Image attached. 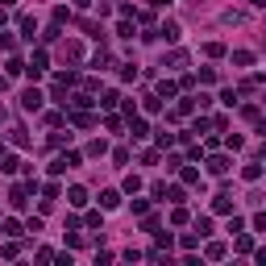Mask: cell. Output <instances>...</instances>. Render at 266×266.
Returning <instances> with one entry per match:
<instances>
[{
    "instance_id": "33",
    "label": "cell",
    "mask_w": 266,
    "mask_h": 266,
    "mask_svg": "<svg viewBox=\"0 0 266 266\" xmlns=\"http://www.w3.org/2000/svg\"><path fill=\"white\" fill-rule=\"evenodd\" d=\"M5 71H9V75H25V62H21V58H9Z\"/></svg>"
},
{
    "instance_id": "34",
    "label": "cell",
    "mask_w": 266,
    "mask_h": 266,
    "mask_svg": "<svg viewBox=\"0 0 266 266\" xmlns=\"http://www.w3.org/2000/svg\"><path fill=\"white\" fill-rule=\"evenodd\" d=\"M117 38H133V21H129V17L117 25Z\"/></svg>"
},
{
    "instance_id": "12",
    "label": "cell",
    "mask_w": 266,
    "mask_h": 266,
    "mask_svg": "<svg viewBox=\"0 0 266 266\" xmlns=\"http://www.w3.org/2000/svg\"><path fill=\"white\" fill-rule=\"evenodd\" d=\"M66 204H71V208H83V204H87V191H83V187H71V191H66Z\"/></svg>"
},
{
    "instance_id": "21",
    "label": "cell",
    "mask_w": 266,
    "mask_h": 266,
    "mask_svg": "<svg viewBox=\"0 0 266 266\" xmlns=\"http://www.w3.org/2000/svg\"><path fill=\"white\" fill-rule=\"evenodd\" d=\"M87 154H92V158H100V154H108V142H104V138H96V142L87 146Z\"/></svg>"
},
{
    "instance_id": "2",
    "label": "cell",
    "mask_w": 266,
    "mask_h": 266,
    "mask_svg": "<svg viewBox=\"0 0 266 266\" xmlns=\"http://www.w3.org/2000/svg\"><path fill=\"white\" fill-rule=\"evenodd\" d=\"M229 166H233L229 154H212V158H208V171H212V175H229Z\"/></svg>"
},
{
    "instance_id": "36",
    "label": "cell",
    "mask_w": 266,
    "mask_h": 266,
    "mask_svg": "<svg viewBox=\"0 0 266 266\" xmlns=\"http://www.w3.org/2000/svg\"><path fill=\"white\" fill-rule=\"evenodd\" d=\"M150 212V199H133V216H146Z\"/></svg>"
},
{
    "instance_id": "22",
    "label": "cell",
    "mask_w": 266,
    "mask_h": 266,
    "mask_svg": "<svg viewBox=\"0 0 266 266\" xmlns=\"http://www.w3.org/2000/svg\"><path fill=\"white\" fill-rule=\"evenodd\" d=\"M233 62H237V66H254V54L250 50H233Z\"/></svg>"
},
{
    "instance_id": "9",
    "label": "cell",
    "mask_w": 266,
    "mask_h": 266,
    "mask_svg": "<svg viewBox=\"0 0 266 266\" xmlns=\"http://www.w3.org/2000/svg\"><path fill=\"white\" fill-rule=\"evenodd\" d=\"M17 25H21V38H25V42H33V29H38V25H33V17H29V13H21V17H17Z\"/></svg>"
},
{
    "instance_id": "3",
    "label": "cell",
    "mask_w": 266,
    "mask_h": 266,
    "mask_svg": "<svg viewBox=\"0 0 266 266\" xmlns=\"http://www.w3.org/2000/svg\"><path fill=\"white\" fill-rule=\"evenodd\" d=\"M21 108H25V113H38V108H42V92H38V87H29V92L21 96Z\"/></svg>"
},
{
    "instance_id": "20",
    "label": "cell",
    "mask_w": 266,
    "mask_h": 266,
    "mask_svg": "<svg viewBox=\"0 0 266 266\" xmlns=\"http://www.w3.org/2000/svg\"><path fill=\"white\" fill-rule=\"evenodd\" d=\"M71 104H75V108H92L96 100H92V92H79V96H71Z\"/></svg>"
},
{
    "instance_id": "28",
    "label": "cell",
    "mask_w": 266,
    "mask_h": 266,
    "mask_svg": "<svg viewBox=\"0 0 266 266\" xmlns=\"http://www.w3.org/2000/svg\"><path fill=\"white\" fill-rule=\"evenodd\" d=\"M166 62H171V66H183L187 54H183V50H171V54H166ZM166 62H162V66H166Z\"/></svg>"
},
{
    "instance_id": "14",
    "label": "cell",
    "mask_w": 266,
    "mask_h": 266,
    "mask_svg": "<svg viewBox=\"0 0 266 266\" xmlns=\"http://www.w3.org/2000/svg\"><path fill=\"white\" fill-rule=\"evenodd\" d=\"M162 199H171V204H183V199H187V191L175 183V187H166V195H162Z\"/></svg>"
},
{
    "instance_id": "24",
    "label": "cell",
    "mask_w": 266,
    "mask_h": 266,
    "mask_svg": "<svg viewBox=\"0 0 266 266\" xmlns=\"http://www.w3.org/2000/svg\"><path fill=\"white\" fill-rule=\"evenodd\" d=\"M204 54H208V58H225V42H208Z\"/></svg>"
},
{
    "instance_id": "1",
    "label": "cell",
    "mask_w": 266,
    "mask_h": 266,
    "mask_svg": "<svg viewBox=\"0 0 266 266\" xmlns=\"http://www.w3.org/2000/svg\"><path fill=\"white\" fill-rule=\"evenodd\" d=\"M146 133H150V125H146V117H138V113H133V117H129V138H133V142H142V138H146Z\"/></svg>"
},
{
    "instance_id": "44",
    "label": "cell",
    "mask_w": 266,
    "mask_h": 266,
    "mask_svg": "<svg viewBox=\"0 0 266 266\" xmlns=\"http://www.w3.org/2000/svg\"><path fill=\"white\" fill-rule=\"evenodd\" d=\"M5 237H21V225L17 220H5Z\"/></svg>"
},
{
    "instance_id": "11",
    "label": "cell",
    "mask_w": 266,
    "mask_h": 266,
    "mask_svg": "<svg viewBox=\"0 0 266 266\" xmlns=\"http://www.w3.org/2000/svg\"><path fill=\"white\" fill-rule=\"evenodd\" d=\"M25 195H29V187H25V183H17V187L9 191V204H13V208H25Z\"/></svg>"
},
{
    "instance_id": "7",
    "label": "cell",
    "mask_w": 266,
    "mask_h": 266,
    "mask_svg": "<svg viewBox=\"0 0 266 266\" xmlns=\"http://www.w3.org/2000/svg\"><path fill=\"white\" fill-rule=\"evenodd\" d=\"M158 38H162V42H179V25H175V21H162V25H158Z\"/></svg>"
},
{
    "instance_id": "31",
    "label": "cell",
    "mask_w": 266,
    "mask_h": 266,
    "mask_svg": "<svg viewBox=\"0 0 266 266\" xmlns=\"http://www.w3.org/2000/svg\"><path fill=\"white\" fill-rule=\"evenodd\" d=\"M220 104H225V108H233V104H237V92L225 87V92H220Z\"/></svg>"
},
{
    "instance_id": "30",
    "label": "cell",
    "mask_w": 266,
    "mask_h": 266,
    "mask_svg": "<svg viewBox=\"0 0 266 266\" xmlns=\"http://www.w3.org/2000/svg\"><path fill=\"white\" fill-rule=\"evenodd\" d=\"M171 220H175V225H187L191 216H187V208H183V204H175V212H171Z\"/></svg>"
},
{
    "instance_id": "19",
    "label": "cell",
    "mask_w": 266,
    "mask_h": 266,
    "mask_svg": "<svg viewBox=\"0 0 266 266\" xmlns=\"http://www.w3.org/2000/svg\"><path fill=\"white\" fill-rule=\"evenodd\" d=\"M195 233H199V237H208V233H212V216H195Z\"/></svg>"
},
{
    "instance_id": "45",
    "label": "cell",
    "mask_w": 266,
    "mask_h": 266,
    "mask_svg": "<svg viewBox=\"0 0 266 266\" xmlns=\"http://www.w3.org/2000/svg\"><path fill=\"white\" fill-rule=\"evenodd\" d=\"M250 250H254V241H250L246 233H241V237H237V254H250Z\"/></svg>"
},
{
    "instance_id": "26",
    "label": "cell",
    "mask_w": 266,
    "mask_h": 266,
    "mask_svg": "<svg viewBox=\"0 0 266 266\" xmlns=\"http://www.w3.org/2000/svg\"><path fill=\"white\" fill-rule=\"evenodd\" d=\"M125 191L138 195V191H142V179H138V175H125Z\"/></svg>"
},
{
    "instance_id": "37",
    "label": "cell",
    "mask_w": 266,
    "mask_h": 266,
    "mask_svg": "<svg viewBox=\"0 0 266 266\" xmlns=\"http://www.w3.org/2000/svg\"><path fill=\"white\" fill-rule=\"evenodd\" d=\"M241 117H246V121H258V117H262V108H258V104H246V108H241Z\"/></svg>"
},
{
    "instance_id": "39",
    "label": "cell",
    "mask_w": 266,
    "mask_h": 266,
    "mask_svg": "<svg viewBox=\"0 0 266 266\" xmlns=\"http://www.w3.org/2000/svg\"><path fill=\"white\" fill-rule=\"evenodd\" d=\"M113 162H117V166H125V162H129V150H125V146H117V150H113Z\"/></svg>"
},
{
    "instance_id": "23",
    "label": "cell",
    "mask_w": 266,
    "mask_h": 266,
    "mask_svg": "<svg viewBox=\"0 0 266 266\" xmlns=\"http://www.w3.org/2000/svg\"><path fill=\"white\" fill-rule=\"evenodd\" d=\"M158 146L171 150V146H175V133H171V129H158Z\"/></svg>"
},
{
    "instance_id": "50",
    "label": "cell",
    "mask_w": 266,
    "mask_h": 266,
    "mask_svg": "<svg viewBox=\"0 0 266 266\" xmlns=\"http://www.w3.org/2000/svg\"><path fill=\"white\" fill-rule=\"evenodd\" d=\"M75 5H79V9H87V5H92V0H75Z\"/></svg>"
},
{
    "instance_id": "15",
    "label": "cell",
    "mask_w": 266,
    "mask_h": 266,
    "mask_svg": "<svg viewBox=\"0 0 266 266\" xmlns=\"http://www.w3.org/2000/svg\"><path fill=\"white\" fill-rule=\"evenodd\" d=\"M175 92H179V83H171V79L158 83V100H175Z\"/></svg>"
},
{
    "instance_id": "51",
    "label": "cell",
    "mask_w": 266,
    "mask_h": 266,
    "mask_svg": "<svg viewBox=\"0 0 266 266\" xmlns=\"http://www.w3.org/2000/svg\"><path fill=\"white\" fill-rule=\"evenodd\" d=\"M0 125H5V113H0Z\"/></svg>"
},
{
    "instance_id": "6",
    "label": "cell",
    "mask_w": 266,
    "mask_h": 266,
    "mask_svg": "<svg viewBox=\"0 0 266 266\" xmlns=\"http://www.w3.org/2000/svg\"><path fill=\"white\" fill-rule=\"evenodd\" d=\"M71 125H75V129H92V125H96V117H92L87 108H75V113H71Z\"/></svg>"
},
{
    "instance_id": "49",
    "label": "cell",
    "mask_w": 266,
    "mask_h": 266,
    "mask_svg": "<svg viewBox=\"0 0 266 266\" xmlns=\"http://www.w3.org/2000/svg\"><path fill=\"white\" fill-rule=\"evenodd\" d=\"M5 21H9V13H5V5H0V25H5Z\"/></svg>"
},
{
    "instance_id": "35",
    "label": "cell",
    "mask_w": 266,
    "mask_h": 266,
    "mask_svg": "<svg viewBox=\"0 0 266 266\" xmlns=\"http://www.w3.org/2000/svg\"><path fill=\"white\" fill-rule=\"evenodd\" d=\"M66 58L79 62V58H83V46H79V42H66Z\"/></svg>"
},
{
    "instance_id": "10",
    "label": "cell",
    "mask_w": 266,
    "mask_h": 266,
    "mask_svg": "<svg viewBox=\"0 0 266 266\" xmlns=\"http://www.w3.org/2000/svg\"><path fill=\"white\" fill-rule=\"evenodd\" d=\"M191 113H195V96H183L179 104H175V113H171V117H191Z\"/></svg>"
},
{
    "instance_id": "40",
    "label": "cell",
    "mask_w": 266,
    "mask_h": 266,
    "mask_svg": "<svg viewBox=\"0 0 266 266\" xmlns=\"http://www.w3.org/2000/svg\"><path fill=\"white\" fill-rule=\"evenodd\" d=\"M154 241H158V250H166V246H171L175 237H171V233H158V229H154Z\"/></svg>"
},
{
    "instance_id": "32",
    "label": "cell",
    "mask_w": 266,
    "mask_h": 266,
    "mask_svg": "<svg viewBox=\"0 0 266 266\" xmlns=\"http://www.w3.org/2000/svg\"><path fill=\"white\" fill-rule=\"evenodd\" d=\"M108 62H113V54H108V50H100V54L92 58V66H100V71H104V66H108Z\"/></svg>"
},
{
    "instance_id": "42",
    "label": "cell",
    "mask_w": 266,
    "mask_h": 266,
    "mask_svg": "<svg viewBox=\"0 0 266 266\" xmlns=\"http://www.w3.org/2000/svg\"><path fill=\"white\" fill-rule=\"evenodd\" d=\"M225 146H229V150H241V146H246V138H237V133H229V138H225Z\"/></svg>"
},
{
    "instance_id": "17",
    "label": "cell",
    "mask_w": 266,
    "mask_h": 266,
    "mask_svg": "<svg viewBox=\"0 0 266 266\" xmlns=\"http://www.w3.org/2000/svg\"><path fill=\"white\" fill-rule=\"evenodd\" d=\"M96 104H100V108H117V104H121V96H117V92H104Z\"/></svg>"
},
{
    "instance_id": "46",
    "label": "cell",
    "mask_w": 266,
    "mask_h": 266,
    "mask_svg": "<svg viewBox=\"0 0 266 266\" xmlns=\"http://www.w3.org/2000/svg\"><path fill=\"white\" fill-rule=\"evenodd\" d=\"M0 254H5V258H17V254H21V250H17V237H9V246L0 250Z\"/></svg>"
},
{
    "instance_id": "16",
    "label": "cell",
    "mask_w": 266,
    "mask_h": 266,
    "mask_svg": "<svg viewBox=\"0 0 266 266\" xmlns=\"http://www.w3.org/2000/svg\"><path fill=\"white\" fill-rule=\"evenodd\" d=\"M179 179L191 187V183H199V171H195V166H179Z\"/></svg>"
},
{
    "instance_id": "48",
    "label": "cell",
    "mask_w": 266,
    "mask_h": 266,
    "mask_svg": "<svg viewBox=\"0 0 266 266\" xmlns=\"http://www.w3.org/2000/svg\"><path fill=\"white\" fill-rule=\"evenodd\" d=\"M150 5H154V9H166V5H171V0H150Z\"/></svg>"
},
{
    "instance_id": "41",
    "label": "cell",
    "mask_w": 266,
    "mask_h": 266,
    "mask_svg": "<svg viewBox=\"0 0 266 266\" xmlns=\"http://www.w3.org/2000/svg\"><path fill=\"white\" fill-rule=\"evenodd\" d=\"M13 46H17V38H13V33H0V50H5V54H9Z\"/></svg>"
},
{
    "instance_id": "38",
    "label": "cell",
    "mask_w": 266,
    "mask_h": 266,
    "mask_svg": "<svg viewBox=\"0 0 266 266\" xmlns=\"http://www.w3.org/2000/svg\"><path fill=\"white\" fill-rule=\"evenodd\" d=\"M121 125H125L121 117H104V129H108V133H121Z\"/></svg>"
},
{
    "instance_id": "4",
    "label": "cell",
    "mask_w": 266,
    "mask_h": 266,
    "mask_svg": "<svg viewBox=\"0 0 266 266\" xmlns=\"http://www.w3.org/2000/svg\"><path fill=\"white\" fill-rule=\"evenodd\" d=\"M113 208H121V191H100V212H113Z\"/></svg>"
},
{
    "instance_id": "43",
    "label": "cell",
    "mask_w": 266,
    "mask_h": 266,
    "mask_svg": "<svg viewBox=\"0 0 266 266\" xmlns=\"http://www.w3.org/2000/svg\"><path fill=\"white\" fill-rule=\"evenodd\" d=\"M142 108H146V113H158V108H162V100H158V96H146V104H142Z\"/></svg>"
},
{
    "instance_id": "29",
    "label": "cell",
    "mask_w": 266,
    "mask_h": 266,
    "mask_svg": "<svg viewBox=\"0 0 266 266\" xmlns=\"http://www.w3.org/2000/svg\"><path fill=\"white\" fill-rule=\"evenodd\" d=\"M42 195H46V199H58L62 187H58V183H42Z\"/></svg>"
},
{
    "instance_id": "13",
    "label": "cell",
    "mask_w": 266,
    "mask_h": 266,
    "mask_svg": "<svg viewBox=\"0 0 266 266\" xmlns=\"http://www.w3.org/2000/svg\"><path fill=\"white\" fill-rule=\"evenodd\" d=\"M225 254H229V250H225L220 241H208V246H204V258H212V262H220Z\"/></svg>"
},
{
    "instance_id": "8",
    "label": "cell",
    "mask_w": 266,
    "mask_h": 266,
    "mask_svg": "<svg viewBox=\"0 0 266 266\" xmlns=\"http://www.w3.org/2000/svg\"><path fill=\"white\" fill-rule=\"evenodd\" d=\"M241 179H246V183H258V179H262V162H246V166H241Z\"/></svg>"
},
{
    "instance_id": "25",
    "label": "cell",
    "mask_w": 266,
    "mask_h": 266,
    "mask_svg": "<svg viewBox=\"0 0 266 266\" xmlns=\"http://www.w3.org/2000/svg\"><path fill=\"white\" fill-rule=\"evenodd\" d=\"M62 162H66V171H71V166H79V162H83V154H79V150H66V154H62Z\"/></svg>"
},
{
    "instance_id": "5",
    "label": "cell",
    "mask_w": 266,
    "mask_h": 266,
    "mask_svg": "<svg viewBox=\"0 0 266 266\" xmlns=\"http://www.w3.org/2000/svg\"><path fill=\"white\" fill-rule=\"evenodd\" d=\"M212 212H220V216H229V212H233V195H229V191L212 195Z\"/></svg>"
},
{
    "instance_id": "27",
    "label": "cell",
    "mask_w": 266,
    "mask_h": 266,
    "mask_svg": "<svg viewBox=\"0 0 266 266\" xmlns=\"http://www.w3.org/2000/svg\"><path fill=\"white\" fill-rule=\"evenodd\" d=\"M179 246H183V250H195V246H199V233H183Z\"/></svg>"
},
{
    "instance_id": "18",
    "label": "cell",
    "mask_w": 266,
    "mask_h": 266,
    "mask_svg": "<svg viewBox=\"0 0 266 266\" xmlns=\"http://www.w3.org/2000/svg\"><path fill=\"white\" fill-rule=\"evenodd\" d=\"M0 171H5V175H17V171H21V162L9 154V158H0Z\"/></svg>"
},
{
    "instance_id": "47",
    "label": "cell",
    "mask_w": 266,
    "mask_h": 266,
    "mask_svg": "<svg viewBox=\"0 0 266 266\" xmlns=\"http://www.w3.org/2000/svg\"><path fill=\"white\" fill-rule=\"evenodd\" d=\"M254 229H258V233H266V212H258V216H254Z\"/></svg>"
}]
</instances>
